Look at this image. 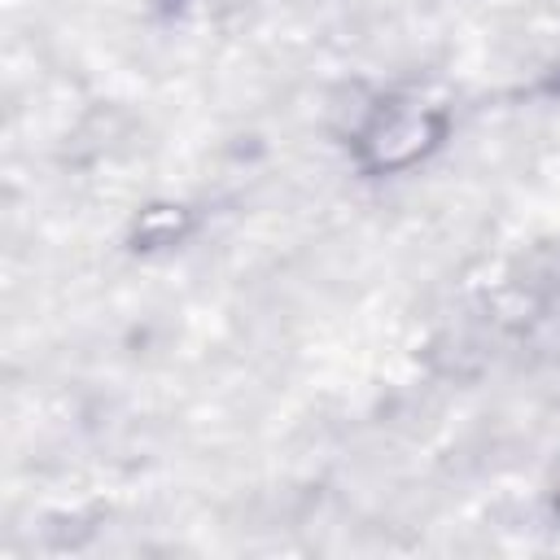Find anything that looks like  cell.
I'll use <instances>...</instances> for the list:
<instances>
[{
    "mask_svg": "<svg viewBox=\"0 0 560 560\" xmlns=\"http://www.w3.org/2000/svg\"><path fill=\"white\" fill-rule=\"evenodd\" d=\"M455 140V109L420 88L372 92L346 127V162L363 184H394L429 171Z\"/></svg>",
    "mask_w": 560,
    "mask_h": 560,
    "instance_id": "cell-1",
    "label": "cell"
},
{
    "mask_svg": "<svg viewBox=\"0 0 560 560\" xmlns=\"http://www.w3.org/2000/svg\"><path fill=\"white\" fill-rule=\"evenodd\" d=\"M538 92H542L551 105H560V61H551V66L542 70V79H538Z\"/></svg>",
    "mask_w": 560,
    "mask_h": 560,
    "instance_id": "cell-3",
    "label": "cell"
},
{
    "mask_svg": "<svg viewBox=\"0 0 560 560\" xmlns=\"http://www.w3.org/2000/svg\"><path fill=\"white\" fill-rule=\"evenodd\" d=\"M206 228V214L188 197H149L122 219V249L140 262L171 258L188 249Z\"/></svg>",
    "mask_w": 560,
    "mask_h": 560,
    "instance_id": "cell-2",
    "label": "cell"
}]
</instances>
